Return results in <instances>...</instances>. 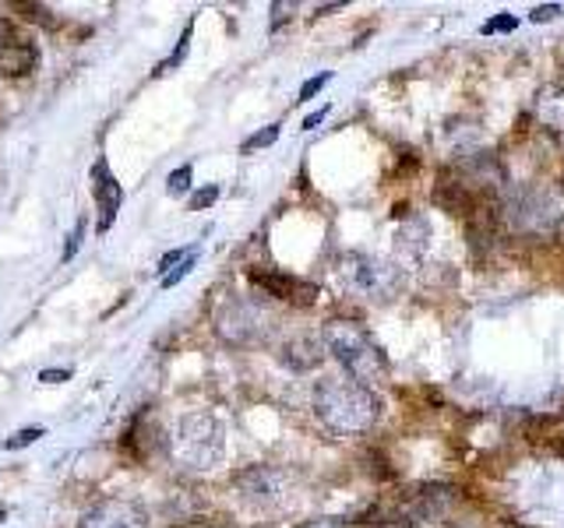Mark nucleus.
I'll return each instance as SVG.
<instances>
[{
    "label": "nucleus",
    "instance_id": "obj_14",
    "mask_svg": "<svg viewBox=\"0 0 564 528\" xmlns=\"http://www.w3.org/2000/svg\"><path fill=\"white\" fill-rule=\"evenodd\" d=\"M191 257V251H170L163 261H159V272H163V278L170 275V268H176V264H181V261H187Z\"/></svg>",
    "mask_w": 564,
    "mask_h": 528
},
{
    "label": "nucleus",
    "instance_id": "obj_17",
    "mask_svg": "<svg viewBox=\"0 0 564 528\" xmlns=\"http://www.w3.org/2000/svg\"><path fill=\"white\" fill-rule=\"evenodd\" d=\"M561 14V4H546V8H536L533 11V22H551V18Z\"/></svg>",
    "mask_w": 564,
    "mask_h": 528
},
{
    "label": "nucleus",
    "instance_id": "obj_9",
    "mask_svg": "<svg viewBox=\"0 0 564 528\" xmlns=\"http://www.w3.org/2000/svg\"><path fill=\"white\" fill-rule=\"evenodd\" d=\"M170 194H184L191 187V166H181V169H173L170 173V180H166Z\"/></svg>",
    "mask_w": 564,
    "mask_h": 528
},
{
    "label": "nucleus",
    "instance_id": "obj_16",
    "mask_svg": "<svg viewBox=\"0 0 564 528\" xmlns=\"http://www.w3.org/2000/svg\"><path fill=\"white\" fill-rule=\"evenodd\" d=\"M67 377H70V370H43V374H40L43 384H64Z\"/></svg>",
    "mask_w": 564,
    "mask_h": 528
},
{
    "label": "nucleus",
    "instance_id": "obj_7",
    "mask_svg": "<svg viewBox=\"0 0 564 528\" xmlns=\"http://www.w3.org/2000/svg\"><path fill=\"white\" fill-rule=\"evenodd\" d=\"M332 81V70H322V75H314V78H307L304 85H300V102H311L322 88Z\"/></svg>",
    "mask_w": 564,
    "mask_h": 528
},
{
    "label": "nucleus",
    "instance_id": "obj_4",
    "mask_svg": "<svg viewBox=\"0 0 564 528\" xmlns=\"http://www.w3.org/2000/svg\"><path fill=\"white\" fill-rule=\"evenodd\" d=\"M93 190H96V201H99V233H110V226L117 219V208L123 201V190L113 180V173L106 169L102 158L93 166Z\"/></svg>",
    "mask_w": 564,
    "mask_h": 528
},
{
    "label": "nucleus",
    "instance_id": "obj_2",
    "mask_svg": "<svg viewBox=\"0 0 564 528\" xmlns=\"http://www.w3.org/2000/svg\"><path fill=\"white\" fill-rule=\"evenodd\" d=\"M32 64H35L32 43L8 22V18H0V70H8V75H29Z\"/></svg>",
    "mask_w": 564,
    "mask_h": 528
},
{
    "label": "nucleus",
    "instance_id": "obj_18",
    "mask_svg": "<svg viewBox=\"0 0 564 528\" xmlns=\"http://www.w3.org/2000/svg\"><path fill=\"white\" fill-rule=\"evenodd\" d=\"M325 117H328V106H322V110L311 113V117L304 120V131H317V128H322V123H325Z\"/></svg>",
    "mask_w": 564,
    "mask_h": 528
},
{
    "label": "nucleus",
    "instance_id": "obj_10",
    "mask_svg": "<svg viewBox=\"0 0 564 528\" xmlns=\"http://www.w3.org/2000/svg\"><path fill=\"white\" fill-rule=\"evenodd\" d=\"M194 261H198V257L191 254L187 261H181V264H176V268H173V272H170V275L163 278V289H173L176 282H181V278H187V275H191V268H194Z\"/></svg>",
    "mask_w": 564,
    "mask_h": 528
},
{
    "label": "nucleus",
    "instance_id": "obj_15",
    "mask_svg": "<svg viewBox=\"0 0 564 528\" xmlns=\"http://www.w3.org/2000/svg\"><path fill=\"white\" fill-rule=\"evenodd\" d=\"M378 528H416L413 518H405V515H392V518H381Z\"/></svg>",
    "mask_w": 564,
    "mask_h": 528
},
{
    "label": "nucleus",
    "instance_id": "obj_5",
    "mask_svg": "<svg viewBox=\"0 0 564 528\" xmlns=\"http://www.w3.org/2000/svg\"><path fill=\"white\" fill-rule=\"evenodd\" d=\"M78 528H145V515L131 504L110 501V504H99L88 510Z\"/></svg>",
    "mask_w": 564,
    "mask_h": 528
},
{
    "label": "nucleus",
    "instance_id": "obj_13",
    "mask_svg": "<svg viewBox=\"0 0 564 528\" xmlns=\"http://www.w3.org/2000/svg\"><path fill=\"white\" fill-rule=\"evenodd\" d=\"M511 29H516V18H511V14H498V18H494V22H487L480 32H484V35H494V32H511Z\"/></svg>",
    "mask_w": 564,
    "mask_h": 528
},
{
    "label": "nucleus",
    "instance_id": "obj_6",
    "mask_svg": "<svg viewBox=\"0 0 564 528\" xmlns=\"http://www.w3.org/2000/svg\"><path fill=\"white\" fill-rule=\"evenodd\" d=\"M279 131H282V123H269L264 131H258V134H251L243 141V152H254V148H269L272 141L279 138Z\"/></svg>",
    "mask_w": 564,
    "mask_h": 528
},
{
    "label": "nucleus",
    "instance_id": "obj_3",
    "mask_svg": "<svg viewBox=\"0 0 564 528\" xmlns=\"http://www.w3.org/2000/svg\"><path fill=\"white\" fill-rule=\"evenodd\" d=\"M251 282H254L258 289L269 293V296L293 299V304H300V307L314 304V296H317V289L311 286V282H300V278L282 275V272H251Z\"/></svg>",
    "mask_w": 564,
    "mask_h": 528
},
{
    "label": "nucleus",
    "instance_id": "obj_19",
    "mask_svg": "<svg viewBox=\"0 0 564 528\" xmlns=\"http://www.w3.org/2000/svg\"><path fill=\"white\" fill-rule=\"evenodd\" d=\"M343 4H325V8H317V14H332V11H339Z\"/></svg>",
    "mask_w": 564,
    "mask_h": 528
},
{
    "label": "nucleus",
    "instance_id": "obj_12",
    "mask_svg": "<svg viewBox=\"0 0 564 528\" xmlns=\"http://www.w3.org/2000/svg\"><path fill=\"white\" fill-rule=\"evenodd\" d=\"M216 198H219V187L212 184V187H205V190L194 194V198H191V208H194V211H202V208H208Z\"/></svg>",
    "mask_w": 564,
    "mask_h": 528
},
{
    "label": "nucleus",
    "instance_id": "obj_1",
    "mask_svg": "<svg viewBox=\"0 0 564 528\" xmlns=\"http://www.w3.org/2000/svg\"><path fill=\"white\" fill-rule=\"evenodd\" d=\"M328 345H332L335 356L343 360V366L349 370V374L357 377V381H364V384H367L370 377H375V363L384 366L378 345L370 342L364 331L349 328V324H346V328H343V324L328 328Z\"/></svg>",
    "mask_w": 564,
    "mask_h": 528
},
{
    "label": "nucleus",
    "instance_id": "obj_8",
    "mask_svg": "<svg viewBox=\"0 0 564 528\" xmlns=\"http://www.w3.org/2000/svg\"><path fill=\"white\" fill-rule=\"evenodd\" d=\"M43 437V427H25V430H18L14 437H8V451H18V448H29V444H35V440Z\"/></svg>",
    "mask_w": 564,
    "mask_h": 528
},
{
    "label": "nucleus",
    "instance_id": "obj_11",
    "mask_svg": "<svg viewBox=\"0 0 564 528\" xmlns=\"http://www.w3.org/2000/svg\"><path fill=\"white\" fill-rule=\"evenodd\" d=\"M82 237H85V219L75 222V229H70V237H67V246H64V261H70L78 254V246H82Z\"/></svg>",
    "mask_w": 564,
    "mask_h": 528
},
{
    "label": "nucleus",
    "instance_id": "obj_20",
    "mask_svg": "<svg viewBox=\"0 0 564 528\" xmlns=\"http://www.w3.org/2000/svg\"><path fill=\"white\" fill-rule=\"evenodd\" d=\"M4 518H8V510H4V507H0V525H4Z\"/></svg>",
    "mask_w": 564,
    "mask_h": 528
}]
</instances>
